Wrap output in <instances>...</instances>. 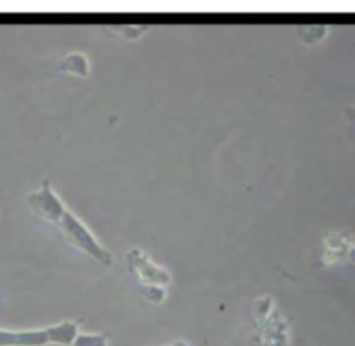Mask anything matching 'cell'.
Listing matches in <instances>:
<instances>
[{
    "label": "cell",
    "mask_w": 355,
    "mask_h": 346,
    "mask_svg": "<svg viewBox=\"0 0 355 346\" xmlns=\"http://www.w3.org/2000/svg\"><path fill=\"white\" fill-rule=\"evenodd\" d=\"M26 203L35 215H38L40 218H44V220L47 221H52V224L55 225H58V221L61 220L62 215L66 213V208L62 206L61 199H59V197L54 194V190L51 189L47 180H45L40 190L28 194Z\"/></svg>",
    "instance_id": "cell-2"
},
{
    "label": "cell",
    "mask_w": 355,
    "mask_h": 346,
    "mask_svg": "<svg viewBox=\"0 0 355 346\" xmlns=\"http://www.w3.org/2000/svg\"><path fill=\"white\" fill-rule=\"evenodd\" d=\"M51 343L47 329L7 331L0 329V346H45Z\"/></svg>",
    "instance_id": "cell-3"
},
{
    "label": "cell",
    "mask_w": 355,
    "mask_h": 346,
    "mask_svg": "<svg viewBox=\"0 0 355 346\" xmlns=\"http://www.w3.org/2000/svg\"><path fill=\"white\" fill-rule=\"evenodd\" d=\"M73 346H107L106 334H78Z\"/></svg>",
    "instance_id": "cell-6"
},
{
    "label": "cell",
    "mask_w": 355,
    "mask_h": 346,
    "mask_svg": "<svg viewBox=\"0 0 355 346\" xmlns=\"http://www.w3.org/2000/svg\"><path fill=\"white\" fill-rule=\"evenodd\" d=\"M62 71L75 73L78 76H85L89 73V62H87L85 55L82 54H71L61 62Z\"/></svg>",
    "instance_id": "cell-5"
},
{
    "label": "cell",
    "mask_w": 355,
    "mask_h": 346,
    "mask_svg": "<svg viewBox=\"0 0 355 346\" xmlns=\"http://www.w3.org/2000/svg\"><path fill=\"white\" fill-rule=\"evenodd\" d=\"M47 331L51 343H54V345L73 346L75 339L78 338V325L73 324V322H62V324L51 325V327H47Z\"/></svg>",
    "instance_id": "cell-4"
},
{
    "label": "cell",
    "mask_w": 355,
    "mask_h": 346,
    "mask_svg": "<svg viewBox=\"0 0 355 346\" xmlns=\"http://www.w3.org/2000/svg\"><path fill=\"white\" fill-rule=\"evenodd\" d=\"M58 227L68 244L75 246L76 249H82V251H85L87 255L96 258L97 262H101L103 265L110 266L111 263H113V258H111L110 253L104 248H101L99 242H97L96 237L87 230L85 225H83L75 215L69 213L68 210L62 215L61 220L58 221Z\"/></svg>",
    "instance_id": "cell-1"
}]
</instances>
